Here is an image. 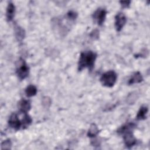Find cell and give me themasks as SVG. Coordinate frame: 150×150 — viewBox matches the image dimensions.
<instances>
[{
    "label": "cell",
    "mask_w": 150,
    "mask_h": 150,
    "mask_svg": "<svg viewBox=\"0 0 150 150\" xmlns=\"http://www.w3.org/2000/svg\"><path fill=\"white\" fill-rule=\"evenodd\" d=\"M122 135H124L123 139L124 144L128 148H131L136 144L137 139L134 137L132 130L127 131L124 132Z\"/></svg>",
    "instance_id": "cell-5"
},
{
    "label": "cell",
    "mask_w": 150,
    "mask_h": 150,
    "mask_svg": "<svg viewBox=\"0 0 150 150\" xmlns=\"http://www.w3.org/2000/svg\"><path fill=\"white\" fill-rule=\"evenodd\" d=\"M90 38L93 39H98L99 38V30L98 29L93 30L90 34Z\"/></svg>",
    "instance_id": "cell-21"
},
{
    "label": "cell",
    "mask_w": 150,
    "mask_h": 150,
    "mask_svg": "<svg viewBox=\"0 0 150 150\" xmlns=\"http://www.w3.org/2000/svg\"><path fill=\"white\" fill-rule=\"evenodd\" d=\"M19 111L23 114H26L31 108L30 102L26 99H21L18 104Z\"/></svg>",
    "instance_id": "cell-8"
},
{
    "label": "cell",
    "mask_w": 150,
    "mask_h": 150,
    "mask_svg": "<svg viewBox=\"0 0 150 150\" xmlns=\"http://www.w3.org/2000/svg\"><path fill=\"white\" fill-rule=\"evenodd\" d=\"M143 80V77L139 71L135 72L129 79L128 84V85H132L134 84L139 83Z\"/></svg>",
    "instance_id": "cell-11"
},
{
    "label": "cell",
    "mask_w": 150,
    "mask_h": 150,
    "mask_svg": "<svg viewBox=\"0 0 150 150\" xmlns=\"http://www.w3.org/2000/svg\"><path fill=\"white\" fill-rule=\"evenodd\" d=\"M99 132V129L97 125L94 123L91 124L88 131L87 132V136L90 138H94L96 137Z\"/></svg>",
    "instance_id": "cell-14"
},
{
    "label": "cell",
    "mask_w": 150,
    "mask_h": 150,
    "mask_svg": "<svg viewBox=\"0 0 150 150\" xmlns=\"http://www.w3.org/2000/svg\"><path fill=\"white\" fill-rule=\"evenodd\" d=\"M100 80L103 86L107 87H112L117 81V74L114 71L109 70L103 73Z\"/></svg>",
    "instance_id": "cell-2"
},
{
    "label": "cell",
    "mask_w": 150,
    "mask_h": 150,
    "mask_svg": "<svg viewBox=\"0 0 150 150\" xmlns=\"http://www.w3.org/2000/svg\"><path fill=\"white\" fill-rule=\"evenodd\" d=\"M15 13V6L12 2L8 3L6 11V18L8 22H11L13 20Z\"/></svg>",
    "instance_id": "cell-9"
},
{
    "label": "cell",
    "mask_w": 150,
    "mask_h": 150,
    "mask_svg": "<svg viewBox=\"0 0 150 150\" xmlns=\"http://www.w3.org/2000/svg\"><path fill=\"white\" fill-rule=\"evenodd\" d=\"M120 3L121 5V6L123 8H128L130 5L131 1H120Z\"/></svg>",
    "instance_id": "cell-22"
},
{
    "label": "cell",
    "mask_w": 150,
    "mask_h": 150,
    "mask_svg": "<svg viewBox=\"0 0 150 150\" xmlns=\"http://www.w3.org/2000/svg\"><path fill=\"white\" fill-rule=\"evenodd\" d=\"M22 122V127L23 129H25L27 128L32 122V118L26 114H24V116L23 119L21 121Z\"/></svg>",
    "instance_id": "cell-16"
},
{
    "label": "cell",
    "mask_w": 150,
    "mask_h": 150,
    "mask_svg": "<svg viewBox=\"0 0 150 150\" xmlns=\"http://www.w3.org/2000/svg\"><path fill=\"white\" fill-rule=\"evenodd\" d=\"M107 11L104 8H98L93 14V19L100 26H102L105 20Z\"/></svg>",
    "instance_id": "cell-4"
},
{
    "label": "cell",
    "mask_w": 150,
    "mask_h": 150,
    "mask_svg": "<svg viewBox=\"0 0 150 150\" xmlns=\"http://www.w3.org/2000/svg\"><path fill=\"white\" fill-rule=\"evenodd\" d=\"M15 36L18 42H22L25 37V30L19 25H16L14 27Z\"/></svg>",
    "instance_id": "cell-10"
},
{
    "label": "cell",
    "mask_w": 150,
    "mask_h": 150,
    "mask_svg": "<svg viewBox=\"0 0 150 150\" xmlns=\"http://www.w3.org/2000/svg\"><path fill=\"white\" fill-rule=\"evenodd\" d=\"M137 93H130L128 97H127V102L128 104H133L137 100Z\"/></svg>",
    "instance_id": "cell-18"
},
{
    "label": "cell",
    "mask_w": 150,
    "mask_h": 150,
    "mask_svg": "<svg viewBox=\"0 0 150 150\" xmlns=\"http://www.w3.org/2000/svg\"><path fill=\"white\" fill-rule=\"evenodd\" d=\"M16 74L21 80L25 79L29 73V67L23 59H20L18 61V64L16 66Z\"/></svg>",
    "instance_id": "cell-3"
},
{
    "label": "cell",
    "mask_w": 150,
    "mask_h": 150,
    "mask_svg": "<svg viewBox=\"0 0 150 150\" xmlns=\"http://www.w3.org/2000/svg\"><path fill=\"white\" fill-rule=\"evenodd\" d=\"M127 22V18L125 15L122 13H118L115 16V28L117 32L121 31Z\"/></svg>",
    "instance_id": "cell-6"
},
{
    "label": "cell",
    "mask_w": 150,
    "mask_h": 150,
    "mask_svg": "<svg viewBox=\"0 0 150 150\" xmlns=\"http://www.w3.org/2000/svg\"><path fill=\"white\" fill-rule=\"evenodd\" d=\"M78 14L74 11H69L67 13V18L70 21H74L77 18Z\"/></svg>",
    "instance_id": "cell-19"
},
{
    "label": "cell",
    "mask_w": 150,
    "mask_h": 150,
    "mask_svg": "<svg viewBox=\"0 0 150 150\" xmlns=\"http://www.w3.org/2000/svg\"><path fill=\"white\" fill-rule=\"evenodd\" d=\"M148 111V108L146 105H142L140 107L136 116L138 120H144L146 118V114Z\"/></svg>",
    "instance_id": "cell-12"
},
{
    "label": "cell",
    "mask_w": 150,
    "mask_h": 150,
    "mask_svg": "<svg viewBox=\"0 0 150 150\" xmlns=\"http://www.w3.org/2000/svg\"><path fill=\"white\" fill-rule=\"evenodd\" d=\"M42 104L45 107H49L51 104V100L48 97H44L42 98Z\"/></svg>",
    "instance_id": "cell-20"
},
{
    "label": "cell",
    "mask_w": 150,
    "mask_h": 150,
    "mask_svg": "<svg viewBox=\"0 0 150 150\" xmlns=\"http://www.w3.org/2000/svg\"><path fill=\"white\" fill-rule=\"evenodd\" d=\"M25 94L28 97L34 96L37 93V88L32 84H30L25 88Z\"/></svg>",
    "instance_id": "cell-15"
},
{
    "label": "cell",
    "mask_w": 150,
    "mask_h": 150,
    "mask_svg": "<svg viewBox=\"0 0 150 150\" xmlns=\"http://www.w3.org/2000/svg\"><path fill=\"white\" fill-rule=\"evenodd\" d=\"M11 146L12 142L9 139L4 140L1 144V149H10Z\"/></svg>",
    "instance_id": "cell-17"
},
{
    "label": "cell",
    "mask_w": 150,
    "mask_h": 150,
    "mask_svg": "<svg viewBox=\"0 0 150 150\" xmlns=\"http://www.w3.org/2000/svg\"><path fill=\"white\" fill-rule=\"evenodd\" d=\"M97 57V54L91 50L81 52L78 62V70L81 71L87 67L91 71L94 68Z\"/></svg>",
    "instance_id": "cell-1"
},
{
    "label": "cell",
    "mask_w": 150,
    "mask_h": 150,
    "mask_svg": "<svg viewBox=\"0 0 150 150\" xmlns=\"http://www.w3.org/2000/svg\"><path fill=\"white\" fill-rule=\"evenodd\" d=\"M136 127L135 124L133 122H129V123H127L122 126H121L118 130H117V132L120 134H122L124 132L127 131H129V130H133L134 128Z\"/></svg>",
    "instance_id": "cell-13"
},
{
    "label": "cell",
    "mask_w": 150,
    "mask_h": 150,
    "mask_svg": "<svg viewBox=\"0 0 150 150\" xmlns=\"http://www.w3.org/2000/svg\"><path fill=\"white\" fill-rule=\"evenodd\" d=\"M9 126L15 130H19L22 127V122L16 113H12L8 120Z\"/></svg>",
    "instance_id": "cell-7"
}]
</instances>
